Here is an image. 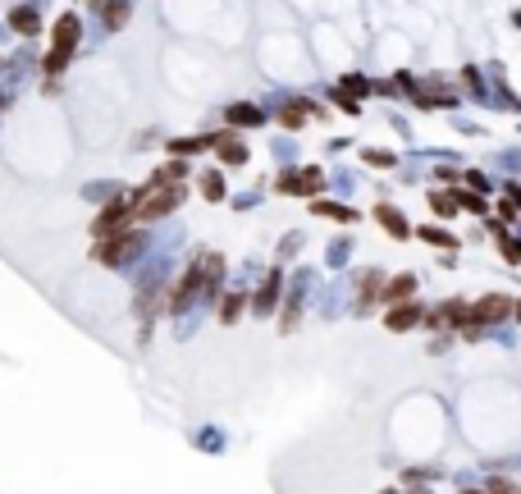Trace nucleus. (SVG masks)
<instances>
[{
	"label": "nucleus",
	"instance_id": "f257e3e1",
	"mask_svg": "<svg viewBox=\"0 0 521 494\" xmlns=\"http://www.w3.org/2000/svg\"><path fill=\"white\" fill-rule=\"evenodd\" d=\"M174 201H179V188H165V179H160V183H151L138 201H133V215H165Z\"/></svg>",
	"mask_w": 521,
	"mask_h": 494
},
{
	"label": "nucleus",
	"instance_id": "f03ea898",
	"mask_svg": "<svg viewBox=\"0 0 521 494\" xmlns=\"http://www.w3.org/2000/svg\"><path fill=\"white\" fill-rule=\"evenodd\" d=\"M78 42V19H60V33H55V46H51V60H46V69H65L69 51H74Z\"/></svg>",
	"mask_w": 521,
	"mask_h": 494
},
{
	"label": "nucleus",
	"instance_id": "7ed1b4c3",
	"mask_svg": "<svg viewBox=\"0 0 521 494\" xmlns=\"http://www.w3.org/2000/svg\"><path fill=\"white\" fill-rule=\"evenodd\" d=\"M467 320H499V316H508V297H485L476 311H462Z\"/></svg>",
	"mask_w": 521,
	"mask_h": 494
},
{
	"label": "nucleus",
	"instance_id": "20e7f679",
	"mask_svg": "<svg viewBox=\"0 0 521 494\" xmlns=\"http://www.w3.org/2000/svg\"><path fill=\"white\" fill-rule=\"evenodd\" d=\"M129 215H133L129 206H110L106 215L97 220V233H110V229H115V224H124V220H129Z\"/></svg>",
	"mask_w": 521,
	"mask_h": 494
},
{
	"label": "nucleus",
	"instance_id": "39448f33",
	"mask_svg": "<svg viewBox=\"0 0 521 494\" xmlns=\"http://www.w3.org/2000/svg\"><path fill=\"white\" fill-rule=\"evenodd\" d=\"M33 10H14V28H19V33H37V28H33Z\"/></svg>",
	"mask_w": 521,
	"mask_h": 494
}]
</instances>
